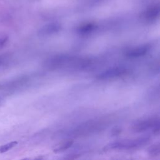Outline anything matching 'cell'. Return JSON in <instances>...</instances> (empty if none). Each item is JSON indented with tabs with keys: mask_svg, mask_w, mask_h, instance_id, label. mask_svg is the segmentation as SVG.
Masks as SVG:
<instances>
[{
	"mask_svg": "<svg viewBox=\"0 0 160 160\" xmlns=\"http://www.w3.org/2000/svg\"><path fill=\"white\" fill-rule=\"evenodd\" d=\"M149 138L146 137L139 138L134 139L133 140L129 141H118L111 143L109 145V149H131L141 147L148 142Z\"/></svg>",
	"mask_w": 160,
	"mask_h": 160,
	"instance_id": "cell-1",
	"label": "cell"
},
{
	"mask_svg": "<svg viewBox=\"0 0 160 160\" xmlns=\"http://www.w3.org/2000/svg\"><path fill=\"white\" fill-rule=\"evenodd\" d=\"M149 129H154V131L159 132V121L158 118H151L136 122L132 126V129L135 132H142Z\"/></svg>",
	"mask_w": 160,
	"mask_h": 160,
	"instance_id": "cell-2",
	"label": "cell"
},
{
	"mask_svg": "<svg viewBox=\"0 0 160 160\" xmlns=\"http://www.w3.org/2000/svg\"><path fill=\"white\" fill-rule=\"evenodd\" d=\"M126 69L124 67H114L107 69L102 72L99 74L97 78L99 79H109L119 77L124 74Z\"/></svg>",
	"mask_w": 160,
	"mask_h": 160,
	"instance_id": "cell-3",
	"label": "cell"
},
{
	"mask_svg": "<svg viewBox=\"0 0 160 160\" xmlns=\"http://www.w3.org/2000/svg\"><path fill=\"white\" fill-rule=\"evenodd\" d=\"M149 49L150 46L149 44H144L129 49L126 52V55L129 58H138L146 54Z\"/></svg>",
	"mask_w": 160,
	"mask_h": 160,
	"instance_id": "cell-4",
	"label": "cell"
},
{
	"mask_svg": "<svg viewBox=\"0 0 160 160\" xmlns=\"http://www.w3.org/2000/svg\"><path fill=\"white\" fill-rule=\"evenodd\" d=\"M61 29V26L56 22L49 23L42 26L39 31L41 36H48L58 32Z\"/></svg>",
	"mask_w": 160,
	"mask_h": 160,
	"instance_id": "cell-5",
	"label": "cell"
},
{
	"mask_svg": "<svg viewBox=\"0 0 160 160\" xmlns=\"http://www.w3.org/2000/svg\"><path fill=\"white\" fill-rule=\"evenodd\" d=\"M159 8L157 7H153L151 9H149L147 11L145 12L144 17L148 20H151L155 19L159 14Z\"/></svg>",
	"mask_w": 160,
	"mask_h": 160,
	"instance_id": "cell-6",
	"label": "cell"
},
{
	"mask_svg": "<svg viewBox=\"0 0 160 160\" xmlns=\"http://www.w3.org/2000/svg\"><path fill=\"white\" fill-rule=\"evenodd\" d=\"M159 153H160V144H159V143L153 144L148 149V154L150 156H159Z\"/></svg>",
	"mask_w": 160,
	"mask_h": 160,
	"instance_id": "cell-7",
	"label": "cell"
},
{
	"mask_svg": "<svg viewBox=\"0 0 160 160\" xmlns=\"http://www.w3.org/2000/svg\"><path fill=\"white\" fill-rule=\"evenodd\" d=\"M17 144H18L17 141H12V142H9L8 143L0 146V153H4L7 152L8 151L10 150L11 149L16 146Z\"/></svg>",
	"mask_w": 160,
	"mask_h": 160,
	"instance_id": "cell-8",
	"label": "cell"
},
{
	"mask_svg": "<svg viewBox=\"0 0 160 160\" xmlns=\"http://www.w3.org/2000/svg\"><path fill=\"white\" fill-rule=\"evenodd\" d=\"M94 28H95V26L94 24H87L81 26L78 29V31H79V32H80L81 34H86V33H88V32L92 31L94 29Z\"/></svg>",
	"mask_w": 160,
	"mask_h": 160,
	"instance_id": "cell-9",
	"label": "cell"
},
{
	"mask_svg": "<svg viewBox=\"0 0 160 160\" xmlns=\"http://www.w3.org/2000/svg\"><path fill=\"white\" fill-rule=\"evenodd\" d=\"M72 143H73V142H72V141H68V142H67L64 143V144H62L61 146H59V147H58V148L55 149H54V152H59V151H64V150H66V149H68L69 148H70V147L72 146Z\"/></svg>",
	"mask_w": 160,
	"mask_h": 160,
	"instance_id": "cell-10",
	"label": "cell"
},
{
	"mask_svg": "<svg viewBox=\"0 0 160 160\" xmlns=\"http://www.w3.org/2000/svg\"><path fill=\"white\" fill-rule=\"evenodd\" d=\"M8 39V38L6 36H0V49L5 45Z\"/></svg>",
	"mask_w": 160,
	"mask_h": 160,
	"instance_id": "cell-11",
	"label": "cell"
},
{
	"mask_svg": "<svg viewBox=\"0 0 160 160\" xmlns=\"http://www.w3.org/2000/svg\"><path fill=\"white\" fill-rule=\"evenodd\" d=\"M1 98H0V102H1Z\"/></svg>",
	"mask_w": 160,
	"mask_h": 160,
	"instance_id": "cell-12",
	"label": "cell"
}]
</instances>
